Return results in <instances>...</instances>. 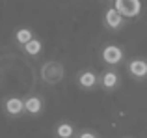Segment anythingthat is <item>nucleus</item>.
<instances>
[{"label": "nucleus", "mask_w": 147, "mask_h": 138, "mask_svg": "<svg viewBox=\"0 0 147 138\" xmlns=\"http://www.w3.org/2000/svg\"><path fill=\"white\" fill-rule=\"evenodd\" d=\"M39 76L45 84L54 86V84L61 82V80L65 78V67H63V64L58 62V60H47V62L41 64Z\"/></svg>", "instance_id": "f257e3e1"}, {"label": "nucleus", "mask_w": 147, "mask_h": 138, "mask_svg": "<svg viewBox=\"0 0 147 138\" xmlns=\"http://www.w3.org/2000/svg\"><path fill=\"white\" fill-rule=\"evenodd\" d=\"M102 24L110 32H119V30H123L127 26V19L114 6H110V7H106V11L102 15Z\"/></svg>", "instance_id": "f03ea898"}, {"label": "nucleus", "mask_w": 147, "mask_h": 138, "mask_svg": "<svg viewBox=\"0 0 147 138\" xmlns=\"http://www.w3.org/2000/svg\"><path fill=\"white\" fill-rule=\"evenodd\" d=\"M112 6L125 19H136L142 13V0H112Z\"/></svg>", "instance_id": "7ed1b4c3"}, {"label": "nucleus", "mask_w": 147, "mask_h": 138, "mask_svg": "<svg viewBox=\"0 0 147 138\" xmlns=\"http://www.w3.org/2000/svg\"><path fill=\"white\" fill-rule=\"evenodd\" d=\"M100 60L110 67L119 66V64H123V60H125V51H123L119 45H114V43L104 45L102 51H100Z\"/></svg>", "instance_id": "20e7f679"}, {"label": "nucleus", "mask_w": 147, "mask_h": 138, "mask_svg": "<svg viewBox=\"0 0 147 138\" xmlns=\"http://www.w3.org/2000/svg\"><path fill=\"white\" fill-rule=\"evenodd\" d=\"M4 112H6V116L9 118H19L24 114V99L17 97V95H13V97H7L6 101H4Z\"/></svg>", "instance_id": "39448f33"}, {"label": "nucleus", "mask_w": 147, "mask_h": 138, "mask_svg": "<svg viewBox=\"0 0 147 138\" xmlns=\"http://www.w3.org/2000/svg\"><path fill=\"white\" fill-rule=\"evenodd\" d=\"M129 75L134 80H145L147 78V60L145 58H132L127 64Z\"/></svg>", "instance_id": "423d86ee"}, {"label": "nucleus", "mask_w": 147, "mask_h": 138, "mask_svg": "<svg viewBox=\"0 0 147 138\" xmlns=\"http://www.w3.org/2000/svg\"><path fill=\"white\" fill-rule=\"evenodd\" d=\"M76 84H78L82 90L91 91L93 88L99 86V75L93 73L91 69H84V71H80L78 75H76Z\"/></svg>", "instance_id": "0eeeda50"}, {"label": "nucleus", "mask_w": 147, "mask_h": 138, "mask_svg": "<svg viewBox=\"0 0 147 138\" xmlns=\"http://www.w3.org/2000/svg\"><path fill=\"white\" fill-rule=\"evenodd\" d=\"M45 108V103L39 95H28L24 99V114L28 116H39Z\"/></svg>", "instance_id": "6e6552de"}, {"label": "nucleus", "mask_w": 147, "mask_h": 138, "mask_svg": "<svg viewBox=\"0 0 147 138\" xmlns=\"http://www.w3.org/2000/svg\"><path fill=\"white\" fill-rule=\"evenodd\" d=\"M119 82H121V78H119V75L115 71H106L99 76V86L104 88L106 91H114L119 86Z\"/></svg>", "instance_id": "1a4fd4ad"}, {"label": "nucleus", "mask_w": 147, "mask_h": 138, "mask_svg": "<svg viewBox=\"0 0 147 138\" xmlns=\"http://www.w3.org/2000/svg\"><path fill=\"white\" fill-rule=\"evenodd\" d=\"M22 51L26 52L28 56H39L41 52H43V43H41V39H37V37H34L32 41H28V43L22 47Z\"/></svg>", "instance_id": "9d476101"}, {"label": "nucleus", "mask_w": 147, "mask_h": 138, "mask_svg": "<svg viewBox=\"0 0 147 138\" xmlns=\"http://www.w3.org/2000/svg\"><path fill=\"white\" fill-rule=\"evenodd\" d=\"M34 32L30 28H19L17 32H15V43L17 45H21V47H24L28 41H32L34 39Z\"/></svg>", "instance_id": "9b49d317"}, {"label": "nucleus", "mask_w": 147, "mask_h": 138, "mask_svg": "<svg viewBox=\"0 0 147 138\" xmlns=\"http://www.w3.org/2000/svg\"><path fill=\"white\" fill-rule=\"evenodd\" d=\"M56 136L58 138H73L75 136V127L67 121H61L56 125Z\"/></svg>", "instance_id": "f8f14e48"}, {"label": "nucleus", "mask_w": 147, "mask_h": 138, "mask_svg": "<svg viewBox=\"0 0 147 138\" xmlns=\"http://www.w3.org/2000/svg\"><path fill=\"white\" fill-rule=\"evenodd\" d=\"M76 138H99V136L95 135L93 131H80L78 135H76Z\"/></svg>", "instance_id": "ddd939ff"}]
</instances>
